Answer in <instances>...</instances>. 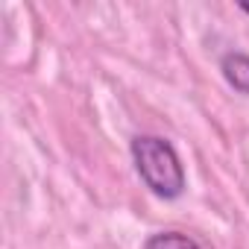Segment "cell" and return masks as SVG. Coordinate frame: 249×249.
<instances>
[{"instance_id":"cell-1","label":"cell","mask_w":249,"mask_h":249,"mask_svg":"<svg viewBox=\"0 0 249 249\" xmlns=\"http://www.w3.org/2000/svg\"><path fill=\"white\" fill-rule=\"evenodd\" d=\"M132 161L144 185L161 199H179L185 194V167L176 147L161 135H138L132 138Z\"/></svg>"},{"instance_id":"cell-2","label":"cell","mask_w":249,"mask_h":249,"mask_svg":"<svg viewBox=\"0 0 249 249\" xmlns=\"http://www.w3.org/2000/svg\"><path fill=\"white\" fill-rule=\"evenodd\" d=\"M220 71L226 76V82L240 91V94H249V56L234 50V53H226L220 59Z\"/></svg>"},{"instance_id":"cell-3","label":"cell","mask_w":249,"mask_h":249,"mask_svg":"<svg viewBox=\"0 0 249 249\" xmlns=\"http://www.w3.org/2000/svg\"><path fill=\"white\" fill-rule=\"evenodd\" d=\"M144 249H202V246L182 231H159L144 240Z\"/></svg>"},{"instance_id":"cell-4","label":"cell","mask_w":249,"mask_h":249,"mask_svg":"<svg viewBox=\"0 0 249 249\" xmlns=\"http://www.w3.org/2000/svg\"><path fill=\"white\" fill-rule=\"evenodd\" d=\"M237 9H240V12H246V15H249V3H246V0H243V3H237Z\"/></svg>"}]
</instances>
